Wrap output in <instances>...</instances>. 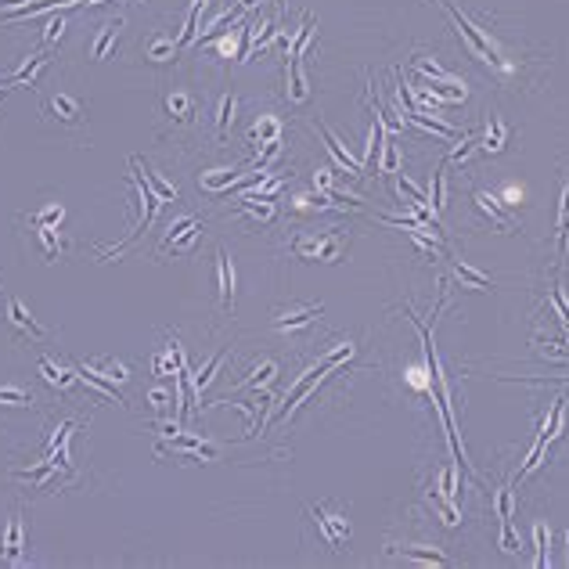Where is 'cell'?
<instances>
[{
  "instance_id": "7402d4cb",
  "label": "cell",
  "mask_w": 569,
  "mask_h": 569,
  "mask_svg": "<svg viewBox=\"0 0 569 569\" xmlns=\"http://www.w3.org/2000/svg\"><path fill=\"white\" fill-rule=\"evenodd\" d=\"M0 404H8V407H29V404H33V396H29L26 389L4 386V389H0Z\"/></svg>"
},
{
  "instance_id": "9a60e30c",
  "label": "cell",
  "mask_w": 569,
  "mask_h": 569,
  "mask_svg": "<svg viewBox=\"0 0 569 569\" xmlns=\"http://www.w3.org/2000/svg\"><path fill=\"white\" fill-rule=\"evenodd\" d=\"M414 69L426 76V79H432V83H447V87H454V83H458L451 72H444L439 65H432V61H426V58H418V61H414Z\"/></svg>"
},
{
  "instance_id": "5bb4252c",
  "label": "cell",
  "mask_w": 569,
  "mask_h": 569,
  "mask_svg": "<svg viewBox=\"0 0 569 569\" xmlns=\"http://www.w3.org/2000/svg\"><path fill=\"white\" fill-rule=\"evenodd\" d=\"M166 109H170V116H173V119H192V112H195V101H192V94H170V101H166Z\"/></svg>"
},
{
  "instance_id": "e0dca14e",
  "label": "cell",
  "mask_w": 569,
  "mask_h": 569,
  "mask_svg": "<svg viewBox=\"0 0 569 569\" xmlns=\"http://www.w3.org/2000/svg\"><path fill=\"white\" fill-rule=\"evenodd\" d=\"M472 202H476V205H479V209H483V213H487V217H490V220H494L497 227H508V217H504V213H501V209H497V202H494L490 195H483V192H476V195H472Z\"/></svg>"
},
{
  "instance_id": "277c9868",
  "label": "cell",
  "mask_w": 569,
  "mask_h": 569,
  "mask_svg": "<svg viewBox=\"0 0 569 569\" xmlns=\"http://www.w3.org/2000/svg\"><path fill=\"white\" fill-rule=\"evenodd\" d=\"M198 238V220H192V217H184V220H177L173 227H170V235H166V242H162V249H170V252H180V249H187Z\"/></svg>"
},
{
  "instance_id": "30bf717a",
  "label": "cell",
  "mask_w": 569,
  "mask_h": 569,
  "mask_svg": "<svg viewBox=\"0 0 569 569\" xmlns=\"http://www.w3.org/2000/svg\"><path fill=\"white\" fill-rule=\"evenodd\" d=\"M22 515H11V522H8V537H4V555L11 559V562H18L22 559Z\"/></svg>"
},
{
  "instance_id": "f1b7e54d",
  "label": "cell",
  "mask_w": 569,
  "mask_h": 569,
  "mask_svg": "<svg viewBox=\"0 0 569 569\" xmlns=\"http://www.w3.org/2000/svg\"><path fill=\"white\" fill-rule=\"evenodd\" d=\"M270 378H274V364L267 361V364H263V368L256 371V378H242V386H267Z\"/></svg>"
},
{
  "instance_id": "7a4b0ae2",
  "label": "cell",
  "mask_w": 569,
  "mask_h": 569,
  "mask_svg": "<svg viewBox=\"0 0 569 569\" xmlns=\"http://www.w3.org/2000/svg\"><path fill=\"white\" fill-rule=\"evenodd\" d=\"M439 8H444V11H447V15L454 18V22H458V29H461V33H465V40H469V47L476 51V58H490V61H497V51H494V44H490V40H487V36H483V33H479V29H476V26L469 22V18H465V15H461V11H458V8L451 4V0H439Z\"/></svg>"
},
{
  "instance_id": "cb8c5ba5",
  "label": "cell",
  "mask_w": 569,
  "mask_h": 569,
  "mask_svg": "<svg viewBox=\"0 0 569 569\" xmlns=\"http://www.w3.org/2000/svg\"><path fill=\"white\" fill-rule=\"evenodd\" d=\"M487 144H483V148L487 152H501L504 148V123L501 119H490V137H483Z\"/></svg>"
},
{
  "instance_id": "1f68e13d",
  "label": "cell",
  "mask_w": 569,
  "mask_h": 569,
  "mask_svg": "<svg viewBox=\"0 0 569 569\" xmlns=\"http://www.w3.org/2000/svg\"><path fill=\"white\" fill-rule=\"evenodd\" d=\"M152 404H155V407H166V393H162V389L152 393Z\"/></svg>"
},
{
  "instance_id": "603a6c76",
  "label": "cell",
  "mask_w": 569,
  "mask_h": 569,
  "mask_svg": "<svg viewBox=\"0 0 569 569\" xmlns=\"http://www.w3.org/2000/svg\"><path fill=\"white\" fill-rule=\"evenodd\" d=\"M238 213H245V217H256V220H263V224H270V220H274V205L260 198L256 205H249V202H245V205H238Z\"/></svg>"
},
{
  "instance_id": "2e32d148",
  "label": "cell",
  "mask_w": 569,
  "mask_h": 569,
  "mask_svg": "<svg viewBox=\"0 0 569 569\" xmlns=\"http://www.w3.org/2000/svg\"><path fill=\"white\" fill-rule=\"evenodd\" d=\"M400 555L418 559V562H436V566H451V559L444 552H432V547H400Z\"/></svg>"
},
{
  "instance_id": "d6986e66",
  "label": "cell",
  "mask_w": 569,
  "mask_h": 569,
  "mask_svg": "<svg viewBox=\"0 0 569 569\" xmlns=\"http://www.w3.org/2000/svg\"><path fill=\"white\" fill-rule=\"evenodd\" d=\"M119 29H123V22H109V26H101V36H98V44H94V58H104V54H109V44H116Z\"/></svg>"
},
{
  "instance_id": "44dd1931",
  "label": "cell",
  "mask_w": 569,
  "mask_h": 569,
  "mask_svg": "<svg viewBox=\"0 0 569 569\" xmlns=\"http://www.w3.org/2000/svg\"><path fill=\"white\" fill-rule=\"evenodd\" d=\"M512 487H515V479H508L497 490V515H501V522H512Z\"/></svg>"
},
{
  "instance_id": "83f0119b",
  "label": "cell",
  "mask_w": 569,
  "mask_h": 569,
  "mask_svg": "<svg viewBox=\"0 0 569 569\" xmlns=\"http://www.w3.org/2000/svg\"><path fill=\"white\" fill-rule=\"evenodd\" d=\"M231 119H235V94H227L224 104H220V123H217V130H220V134L231 126Z\"/></svg>"
},
{
  "instance_id": "6da1fadb",
  "label": "cell",
  "mask_w": 569,
  "mask_h": 569,
  "mask_svg": "<svg viewBox=\"0 0 569 569\" xmlns=\"http://www.w3.org/2000/svg\"><path fill=\"white\" fill-rule=\"evenodd\" d=\"M339 249H343V238L339 235H325V238H296L292 242V252H299L306 260H325V263H339Z\"/></svg>"
},
{
  "instance_id": "8992f818",
  "label": "cell",
  "mask_w": 569,
  "mask_h": 569,
  "mask_svg": "<svg viewBox=\"0 0 569 569\" xmlns=\"http://www.w3.org/2000/svg\"><path fill=\"white\" fill-rule=\"evenodd\" d=\"M321 313V303H313V306H303V310H296V313H285V318H274V328L278 332H299V328H306L313 318Z\"/></svg>"
},
{
  "instance_id": "9c48e42d",
  "label": "cell",
  "mask_w": 569,
  "mask_h": 569,
  "mask_svg": "<svg viewBox=\"0 0 569 569\" xmlns=\"http://www.w3.org/2000/svg\"><path fill=\"white\" fill-rule=\"evenodd\" d=\"M51 112H54L61 123H79V119H83L79 101L69 98V94H54V98H51Z\"/></svg>"
},
{
  "instance_id": "4316f807",
  "label": "cell",
  "mask_w": 569,
  "mask_h": 569,
  "mask_svg": "<svg viewBox=\"0 0 569 569\" xmlns=\"http://www.w3.org/2000/svg\"><path fill=\"white\" fill-rule=\"evenodd\" d=\"M533 540H537V566L544 569L547 562H552V559H547V526H537V530H533Z\"/></svg>"
},
{
  "instance_id": "4dcf8cb0",
  "label": "cell",
  "mask_w": 569,
  "mask_h": 569,
  "mask_svg": "<svg viewBox=\"0 0 569 569\" xmlns=\"http://www.w3.org/2000/svg\"><path fill=\"white\" fill-rule=\"evenodd\" d=\"M61 29H65V18H54V22H47V33H44V40H47V44H54V40L61 36Z\"/></svg>"
},
{
  "instance_id": "5b68a950",
  "label": "cell",
  "mask_w": 569,
  "mask_h": 569,
  "mask_svg": "<svg viewBox=\"0 0 569 569\" xmlns=\"http://www.w3.org/2000/svg\"><path fill=\"white\" fill-rule=\"evenodd\" d=\"M217 278H220V303L231 310L235 306V267H231V256L224 249L217 252Z\"/></svg>"
},
{
  "instance_id": "484cf974",
  "label": "cell",
  "mask_w": 569,
  "mask_h": 569,
  "mask_svg": "<svg viewBox=\"0 0 569 569\" xmlns=\"http://www.w3.org/2000/svg\"><path fill=\"white\" fill-rule=\"evenodd\" d=\"M447 177H444V170H439L436 173V187H432V209H436V213H444V205H447Z\"/></svg>"
},
{
  "instance_id": "836d02e7",
  "label": "cell",
  "mask_w": 569,
  "mask_h": 569,
  "mask_svg": "<svg viewBox=\"0 0 569 569\" xmlns=\"http://www.w3.org/2000/svg\"><path fill=\"white\" fill-rule=\"evenodd\" d=\"M278 4H281V8H285V0H278Z\"/></svg>"
},
{
  "instance_id": "4fadbf2b",
  "label": "cell",
  "mask_w": 569,
  "mask_h": 569,
  "mask_svg": "<svg viewBox=\"0 0 569 569\" xmlns=\"http://www.w3.org/2000/svg\"><path fill=\"white\" fill-rule=\"evenodd\" d=\"M137 166H141V173H144V184H148L152 192H155V198H159V202H173V198H177V187H173V184L159 180V173H152L144 162H137Z\"/></svg>"
},
{
  "instance_id": "52a82bcc",
  "label": "cell",
  "mask_w": 569,
  "mask_h": 569,
  "mask_svg": "<svg viewBox=\"0 0 569 569\" xmlns=\"http://www.w3.org/2000/svg\"><path fill=\"white\" fill-rule=\"evenodd\" d=\"M76 371H87L94 378H101V382H126V368L119 361H101V364H76Z\"/></svg>"
},
{
  "instance_id": "7c38bea8",
  "label": "cell",
  "mask_w": 569,
  "mask_h": 569,
  "mask_svg": "<svg viewBox=\"0 0 569 569\" xmlns=\"http://www.w3.org/2000/svg\"><path fill=\"white\" fill-rule=\"evenodd\" d=\"M454 278H458V281H465L469 288H487V292L494 288V281L487 278V274H479L476 267H469V263H461V260L454 263Z\"/></svg>"
},
{
  "instance_id": "ffe728a7",
  "label": "cell",
  "mask_w": 569,
  "mask_h": 569,
  "mask_svg": "<svg viewBox=\"0 0 569 569\" xmlns=\"http://www.w3.org/2000/svg\"><path fill=\"white\" fill-rule=\"evenodd\" d=\"M36 238L44 242V256H47V260H54L58 252H61V245H58V235H54V227H47V224H36Z\"/></svg>"
},
{
  "instance_id": "d6a6232c",
  "label": "cell",
  "mask_w": 569,
  "mask_h": 569,
  "mask_svg": "<svg viewBox=\"0 0 569 569\" xmlns=\"http://www.w3.org/2000/svg\"><path fill=\"white\" fill-rule=\"evenodd\" d=\"M566 547H569V533H566ZM566 559H569V552H566Z\"/></svg>"
},
{
  "instance_id": "8fae6325",
  "label": "cell",
  "mask_w": 569,
  "mask_h": 569,
  "mask_svg": "<svg viewBox=\"0 0 569 569\" xmlns=\"http://www.w3.org/2000/svg\"><path fill=\"white\" fill-rule=\"evenodd\" d=\"M40 375H44V382L54 386V389H69L76 382V368L65 371V368H54L51 361H40Z\"/></svg>"
},
{
  "instance_id": "3957f363",
  "label": "cell",
  "mask_w": 569,
  "mask_h": 569,
  "mask_svg": "<svg viewBox=\"0 0 569 569\" xmlns=\"http://www.w3.org/2000/svg\"><path fill=\"white\" fill-rule=\"evenodd\" d=\"M8 318H11V325H15L18 332H26L33 343H44V339H47V328L36 325V321L29 318V310L18 303V299H8Z\"/></svg>"
},
{
  "instance_id": "ac0fdd59",
  "label": "cell",
  "mask_w": 569,
  "mask_h": 569,
  "mask_svg": "<svg viewBox=\"0 0 569 569\" xmlns=\"http://www.w3.org/2000/svg\"><path fill=\"white\" fill-rule=\"evenodd\" d=\"M288 83H292L288 98H292V101H306V79H303V72H299V61H288Z\"/></svg>"
},
{
  "instance_id": "ba28073f",
  "label": "cell",
  "mask_w": 569,
  "mask_h": 569,
  "mask_svg": "<svg viewBox=\"0 0 569 569\" xmlns=\"http://www.w3.org/2000/svg\"><path fill=\"white\" fill-rule=\"evenodd\" d=\"M313 522L325 530V537H328V544H339V540H346V519L343 515H328L325 508H313Z\"/></svg>"
},
{
  "instance_id": "f546056e",
  "label": "cell",
  "mask_w": 569,
  "mask_h": 569,
  "mask_svg": "<svg viewBox=\"0 0 569 569\" xmlns=\"http://www.w3.org/2000/svg\"><path fill=\"white\" fill-rule=\"evenodd\" d=\"M61 220V205H51V209H44L40 217H33V224H47V227H54Z\"/></svg>"
},
{
  "instance_id": "d4e9b609",
  "label": "cell",
  "mask_w": 569,
  "mask_h": 569,
  "mask_svg": "<svg viewBox=\"0 0 569 569\" xmlns=\"http://www.w3.org/2000/svg\"><path fill=\"white\" fill-rule=\"evenodd\" d=\"M173 54H177V47L170 44V40H162V36H159L155 44L148 47V58H152V61H170Z\"/></svg>"
}]
</instances>
